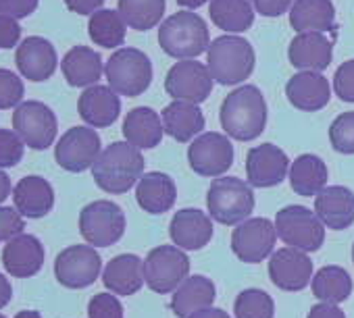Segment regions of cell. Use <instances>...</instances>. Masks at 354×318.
Returning <instances> with one entry per match:
<instances>
[{
	"instance_id": "6da1fadb",
	"label": "cell",
	"mask_w": 354,
	"mask_h": 318,
	"mask_svg": "<svg viewBox=\"0 0 354 318\" xmlns=\"http://www.w3.org/2000/svg\"><path fill=\"white\" fill-rule=\"evenodd\" d=\"M221 127L238 141L257 139L267 125V102L257 86H240L230 92L219 110Z\"/></svg>"
},
{
	"instance_id": "7a4b0ae2",
	"label": "cell",
	"mask_w": 354,
	"mask_h": 318,
	"mask_svg": "<svg viewBox=\"0 0 354 318\" xmlns=\"http://www.w3.org/2000/svg\"><path fill=\"white\" fill-rule=\"evenodd\" d=\"M144 175V156L127 141H113L106 146L92 167L96 186L106 194L129 192Z\"/></svg>"
},
{
	"instance_id": "3957f363",
	"label": "cell",
	"mask_w": 354,
	"mask_h": 318,
	"mask_svg": "<svg viewBox=\"0 0 354 318\" xmlns=\"http://www.w3.org/2000/svg\"><path fill=\"white\" fill-rule=\"evenodd\" d=\"M158 44L162 52L173 59L194 61L211 46L209 28L205 19L196 13H173L158 28Z\"/></svg>"
},
{
	"instance_id": "277c9868",
	"label": "cell",
	"mask_w": 354,
	"mask_h": 318,
	"mask_svg": "<svg viewBox=\"0 0 354 318\" xmlns=\"http://www.w3.org/2000/svg\"><path fill=\"white\" fill-rule=\"evenodd\" d=\"M207 67L213 81L221 86H236L246 81L254 71V48L246 38L240 36H219L211 42L207 50Z\"/></svg>"
},
{
	"instance_id": "5b68a950",
	"label": "cell",
	"mask_w": 354,
	"mask_h": 318,
	"mask_svg": "<svg viewBox=\"0 0 354 318\" xmlns=\"http://www.w3.org/2000/svg\"><path fill=\"white\" fill-rule=\"evenodd\" d=\"M254 204L257 202L252 188L238 177L213 179L207 194L211 219L227 227H238L240 223L248 221V217L254 210Z\"/></svg>"
},
{
	"instance_id": "8992f818",
	"label": "cell",
	"mask_w": 354,
	"mask_h": 318,
	"mask_svg": "<svg viewBox=\"0 0 354 318\" xmlns=\"http://www.w3.org/2000/svg\"><path fill=\"white\" fill-rule=\"evenodd\" d=\"M109 88L127 98L142 96L152 83V63L138 48H119L104 65Z\"/></svg>"
},
{
	"instance_id": "52a82bcc",
	"label": "cell",
	"mask_w": 354,
	"mask_h": 318,
	"mask_svg": "<svg viewBox=\"0 0 354 318\" xmlns=\"http://www.w3.org/2000/svg\"><path fill=\"white\" fill-rule=\"evenodd\" d=\"M190 275V258L177 246H158L144 260V281L154 293H171Z\"/></svg>"
},
{
	"instance_id": "ba28073f",
	"label": "cell",
	"mask_w": 354,
	"mask_h": 318,
	"mask_svg": "<svg viewBox=\"0 0 354 318\" xmlns=\"http://www.w3.org/2000/svg\"><path fill=\"white\" fill-rule=\"evenodd\" d=\"M275 231L286 246L302 252H317L325 241V225L313 210L298 204L286 206L277 212Z\"/></svg>"
},
{
	"instance_id": "9c48e42d",
	"label": "cell",
	"mask_w": 354,
	"mask_h": 318,
	"mask_svg": "<svg viewBox=\"0 0 354 318\" xmlns=\"http://www.w3.org/2000/svg\"><path fill=\"white\" fill-rule=\"evenodd\" d=\"M80 233L92 248H111L125 233V215L111 200H96L80 212Z\"/></svg>"
},
{
	"instance_id": "30bf717a",
	"label": "cell",
	"mask_w": 354,
	"mask_h": 318,
	"mask_svg": "<svg viewBox=\"0 0 354 318\" xmlns=\"http://www.w3.org/2000/svg\"><path fill=\"white\" fill-rule=\"evenodd\" d=\"M13 129L32 150H46L57 137V115L50 106L38 100L21 102L13 112Z\"/></svg>"
},
{
	"instance_id": "8fae6325",
	"label": "cell",
	"mask_w": 354,
	"mask_h": 318,
	"mask_svg": "<svg viewBox=\"0 0 354 318\" xmlns=\"http://www.w3.org/2000/svg\"><path fill=\"white\" fill-rule=\"evenodd\" d=\"M100 135L92 127H71L61 135L55 148V161L69 173H84L100 156Z\"/></svg>"
},
{
	"instance_id": "7c38bea8",
	"label": "cell",
	"mask_w": 354,
	"mask_h": 318,
	"mask_svg": "<svg viewBox=\"0 0 354 318\" xmlns=\"http://www.w3.org/2000/svg\"><path fill=\"white\" fill-rule=\"evenodd\" d=\"M188 163L201 177H221L234 165V146L227 135L203 133L188 148Z\"/></svg>"
},
{
	"instance_id": "4fadbf2b",
	"label": "cell",
	"mask_w": 354,
	"mask_h": 318,
	"mask_svg": "<svg viewBox=\"0 0 354 318\" xmlns=\"http://www.w3.org/2000/svg\"><path fill=\"white\" fill-rule=\"evenodd\" d=\"M102 270L100 254L92 246H69L55 260V277L67 289L90 287Z\"/></svg>"
},
{
	"instance_id": "5bb4252c",
	"label": "cell",
	"mask_w": 354,
	"mask_h": 318,
	"mask_svg": "<svg viewBox=\"0 0 354 318\" xmlns=\"http://www.w3.org/2000/svg\"><path fill=\"white\" fill-rule=\"evenodd\" d=\"M165 90L175 100L201 104L213 92V77L207 65L198 61H180L169 69Z\"/></svg>"
},
{
	"instance_id": "9a60e30c",
	"label": "cell",
	"mask_w": 354,
	"mask_h": 318,
	"mask_svg": "<svg viewBox=\"0 0 354 318\" xmlns=\"http://www.w3.org/2000/svg\"><path fill=\"white\" fill-rule=\"evenodd\" d=\"M277 241L275 225L269 219H248L240 223L232 233V250L238 260L246 264H259L273 252Z\"/></svg>"
},
{
	"instance_id": "2e32d148",
	"label": "cell",
	"mask_w": 354,
	"mask_h": 318,
	"mask_svg": "<svg viewBox=\"0 0 354 318\" xmlns=\"http://www.w3.org/2000/svg\"><path fill=\"white\" fill-rule=\"evenodd\" d=\"M290 161L281 148L275 143H261L246 154V179L250 188H275L288 175Z\"/></svg>"
},
{
	"instance_id": "e0dca14e",
	"label": "cell",
	"mask_w": 354,
	"mask_h": 318,
	"mask_svg": "<svg viewBox=\"0 0 354 318\" xmlns=\"http://www.w3.org/2000/svg\"><path fill=\"white\" fill-rule=\"evenodd\" d=\"M269 279L281 291H302L313 281V260L296 248H281L269 258Z\"/></svg>"
},
{
	"instance_id": "ac0fdd59",
	"label": "cell",
	"mask_w": 354,
	"mask_h": 318,
	"mask_svg": "<svg viewBox=\"0 0 354 318\" xmlns=\"http://www.w3.org/2000/svg\"><path fill=\"white\" fill-rule=\"evenodd\" d=\"M15 63L28 81H46L55 75L59 59L55 46L40 36H30L17 46Z\"/></svg>"
},
{
	"instance_id": "d6986e66",
	"label": "cell",
	"mask_w": 354,
	"mask_h": 318,
	"mask_svg": "<svg viewBox=\"0 0 354 318\" xmlns=\"http://www.w3.org/2000/svg\"><path fill=\"white\" fill-rule=\"evenodd\" d=\"M169 235L173 246L184 252L201 250L213 239V221L198 208H182L171 219Z\"/></svg>"
},
{
	"instance_id": "ffe728a7",
	"label": "cell",
	"mask_w": 354,
	"mask_h": 318,
	"mask_svg": "<svg viewBox=\"0 0 354 318\" xmlns=\"http://www.w3.org/2000/svg\"><path fill=\"white\" fill-rule=\"evenodd\" d=\"M44 246L36 235L21 233L15 239L7 241L3 250V266L11 277L28 279L40 272L44 266Z\"/></svg>"
},
{
	"instance_id": "44dd1931",
	"label": "cell",
	"mask_w": 354,
	"mask_h": 318,
	"mask_svg": "<svg viewBox=\"0 0 354 318\" xmlns=\"http://www.w3.org/2000/svg\"><path fill=\"white\" fill-rule=\"evenodd\" d=\"M286 96L292 106L304 112H315L327 106L331 98L329 81L315 71H298L286 83Z\"/></svg>"
},
{
	"instance_id": "7402d4cb",
	"label": "cell",
	"mask_w": 354,
	"mask_h": 318,
	"mask_svg": "<svg viewBox=\"0 0 354 318\" xmlns=\"http://www.w3.org/2000/svg\"><path fill=\"white\" fill-rule=\"evenodd\" d=\"M331 54H333L331 40L325 34H317V32L296 34V38L290 42V48H288L290 63L298 71L321 73L329 67Z\"/></svg>"
},
{
	"instance_id": "603a6c76",
	"label": "cell",
	"mask_w": 354,
	"mask_h": 318,
	"mask_svg": "<svg viewBox=\"0 0 354 318\" xmlns=\"http://www.w3.org/2000/svg\"><path fill=\"white\" fill-rule=\"evenodd\" d=\"M315 215L319 221L333 229L344 231L354 223V194L344 186L325 188L315 198Z\"/></svg>"
},
{
	"instance_id": "cb8c5ba5",
	"label": "cell",
	"mask_w": 354,
	"mask_h": 318,
	"mask_svg": "<svg viewBox=\"0 0 354 318\" xmlns=\"http://www.w3.org/2000/svg\"><path fill=\"white\" fill-rule=\"evenodd\" d=\"M80 117L90 127H111L121 112L119 94H115L109 86H92L86 88L77 102Z\"/></svg>"
},
{
	"instance_id": "d4e9b609",
	"label": "cell",
	"mask_w": 354,
	"mask_h": 318,
	"mask_svg": "<svg viewBox=\"0 0 354 318\" xmlns=\"http://www.w3.org/2000/svg\"><path fill=\"white\" fill-rule=\"evenodd\" d=\"M175 200H177L175 181L160 171L142 175V179L136 186V202L148 215L169 212L175 206Z\"/></svg>"
},
{
	"instance_id": "484cf974",
	"label": "cell",
	"mask_w": 354,
	"mask_h": 318,
	"mask_svg": "<svg viewBox=\"0 0 354 318\" xmlns=\"http://www.w3.org/2000/svg\"><path fill=\"white\" fill-rule=\"evenodd\" d=\"M13 202L21 217L42 219L55 206V190L53 186L38 175L24 177L13 190Z\"/></svg>"
},
{
	"instance_id": "4316f807",
	"label": "cell",
	"mask_w": 354,
	"mask_h": 318,
	"mask_svg": "<svg viewBox=\"0 0 354 318\" xmlns=\"http://www.w3.org/2000/svg\"><path fill=\"white\" fill-rule=\"evenodd\" d=\"M290 26L298 34H325L335 38V9L331 0H296L290 9Z\"/></svg>"
},
{
	"instance_id": "83f0119b",
	"label": "cell",
	"mask_w": 354,
	"mask_h": 318,
	"mask_svg": "<svg viewBox=\"0 0 354 318\" xmlns=\"http://www.w3.org/2000/svg\"><path fill=\"white\" fill-rule=\"evenodd\" d=\"M102 283L117 295H133L146 283L144 260H140L136 254H119L111 258L102 270Z\"/></svg>"
},
{
	"instance_id": "f1b7e54d",
	"label": "cell",
	"mask_w": 354,
	"mask_h": 318,
	"mask_svg": "<svg viewBox=\"0 0 354 318\" xmlns=\"http://www.w3.org/2000/svg\"><path fill=\"white\" fill-rule=\"evenodd\" d=\"M215 297H217L215 283L209 277L194 275V277H188L180 287L175 289V293L171 297V310L175 316L188 318L201 310L213 308Z\"/></svg>"
},
{
	"instance_id": "f546056e",
	"label": "cell",
	"mask_w": 354,
	"mask_h": 318,
	"mask_svg": "<svg viewBox=\"0 0 354 318\" xmlns=\"http://www.w3.org/2000/svg\"><path fill=\"white\" fill-rule=\"evenodd\" d=\"M160 119H162L165 133L180 143H186L194 135H198L207 123L198 104L184 102V100H173L169 106H165Z\"/></svg>"
},
{
	"instance_id": "4dcf8cb0",
	"label": "cell",
	"mask_w": 354,
	"mask_h": 318,
	"mask_svg": "<svg viewBox=\"0 0 354 318\" xmlns=\"http://www.w3.org/2000/svg\"><path fill=\"white\" fill-rule=\"evenodd\" d=\"M123 135H125V141L138 150L156 148L165 135L162 119L148 106L131 108L123 121Z\"/></svg>"
},
{
	"instance_id": "1f68e13d",
	"label": "cell",
	"mask_w": 354,
	"mask_h": 318,
	"mask_svg": "<svg viewBox=\"0 0 354 318\" xmlns=\"http://www.w3.org/2000/svg\"><path fill=\"white\" fill-rule=\"evenodd\" d=\"M61 71L71 88H92L102 77V59L88 46H75L65 54Z\"/></svg>"
},
{
	"instance_id": "d6a6232c",
	"label": "cell",
	"mask_w": 354,
	"mask_h": 318,
	"mask_svg": "<svg viewBox=\"0 0 354 318\" xmlns=\"http://www.w3.org/2000/svg\"><path fill=\"white\" fill-rule=\"evenodd\" d=\"M290 186L298 196H319L327 186V167L315 154H300L290 167Z\"/></svg>"
},
{
	"instance_id": "836d02e7",
	"label": "cell",
	"mask_w": 354,
	"mask_h": 318,
	"mask_svg": "<svg viewBox=\"0 0 354 318\" xmlns=\"http://www.w3.org/2000/svg\"><path fill=\"white\" fill-rule=\"evenodd\" d=\"M209 13L213 23L232 36L250 30L254 23V11L250 0H211Z\"/></svg>"
},
{
	"instance_id": "e575fe53",
	"label": "cell",
	"mask_w": 354,
	"mask_h": 318,
	"mask_svg": "<svg viewBox=\"0 0 354 318\" xmlns=\"http://www.w3.org/2000/svg\"><path fill=\"white\" fill-rule=\"evenodd\" d=\"M352 279L342 266H323L310 281L313 295L325 304H342L352 293Z\"/></svg>"
},
{
	"instance_id": "d590c367",
	"label": "cell",
	"mask_w": 354,
	"mask_h": 318,
	"mask_svg": "<svg viewBox=\"0 0 354 318\" xmlns=\"http://www.w3.org/2000/svg\"><path fill=\"white\" fill-rule=\"evenodd\" d=\"M88 34H90V40L96 46L119 48L125 42V21L119 15V11L100 9L94 15H90Z\"/></svg>"
},
{
	"instance_id": "8d00e7d4",
	"label": "cell",
	"mask_w": 354,
	"mask_h": 318,
	"mask_svg": "<svg viewBox=\"0 0 354 318\" xmlns=\"http://www.w3.org/2000/svg\"><path fill=\"white\" fill-rule=\"evenodd\" d=\"M117 9L125 26L136 32H148L160 23L165 15V0H119Z\"/></svg>"
},
{
	"instance_id": "74e56055",
	"label": "cell",
	"mask_w": 354,
	"mask_h": 318,
	"mask_svg": "<svg viewBox=\"0 0 354 318\" xmlns=\"http://www.w3.org/2000/svg\"><path fill=\"white\" fill-rule=\"evenodd\" d=\"M236 318H273L275 301L263 289H244L234 301Z\"/></svg>"
},
{
	"instance_id": "f35d334b",
	"label": "cell",
	"mask_w": 354,
	"mask_h": 318,
	"mask_svg": "<svg viewBox=\"0 0 354 318\" xmlns=\"http://www.w3.org/2000/svg\"><path fill=\"white\" fill-rule=\"evenodd\" d=\"M331 148L339 154H354V110L342 112L329 125Z\"/></svg>"
},
{
	"instance_id": "ab89813d",
	"label": "cell",
	"mask_w": 354,
	"mask_h": 318,
	"mask_svg": "<svg viewBox=\"0 0 354 318\" xmlns=\"http://www.w3.org/2000/svg\"><path fill=\"white\" fill-rule=\"evenodd\" d=\"M24 141L11 129H0V169L17 167L24 158Z\"/></svg>"
},
{
	"instance_id": "60d3db41",
	"label": "cell",
	"mask_w": 354,
	"mask_h": 318,
	"mask_svg": "<svg viewBox=\"0 0 354 318\" xmlns=\"http://www.w3.org/2000/svg\"><path fill=\"white\" fill-rule=\"evenodd\" d=\"M24 81L9 69H0V110L13 108L24 98Z\"/></svg>"
},
{
	"instance_id": "b9f144b4",
	"label": "cell",
	"mask_w": 354,
	"mask_h": 318,
	"mask_svg": "<svg viewBox=\"0 0 354 318\" xmlns=\"http://www.w3.org/2000/svg\"><path fill=\"white\" fill-rule=\"evenodd\" d=\"M90 318H123V306L117 295L96 293L88 304Z\"/></svg>"
},
{
	"instance_id": "7bdbcfd3",
	"label": "cell",
	"mask_w": 354,
	"mask_h": 318,
	"mask_svg": "<svg viewBox=\"0 0 354 318\" xmlns=\"http://www.w3.org/2000/svg\"><path fill=\"white\" fill-rule=\"evenodd\" d=\"M333 92L342 102H354V59L342 63L335 69Z\"/></svg>"
},
{
	"instance_id": "ee69618b",
	"label": "cell",
	"mask_w": 354,
	"mask_h": 318,
	"mask_svg": "<svg viewBox=\"0 0 354 318\" xmlns=\"http://www.w3.org/2000/svg\"><path fill=\"white\" fill-rule=\"evenodd\" d=\"M24 229H26V221L17 208L0 206V244L15 239L17 235L24 233Z\"/></svg>"
},
{
	"instance_id": "f6af8a7d",
	"label": "cell",
	"mask_w": 354,
	"mask_h": 318,
	"mask_svg": "<svg viewBox=\"0 0 354 318\" xmlns=\"http://www.w3.org/2000/svg\"><path fill=\"white\" fill-rule=\"evenodd\" d=\"M40 0H0V15L13 19H26L38 9Z\"/></svg>"
},
{
	"instance_id": "bcb514c9",
	"label": "cell",
	"mask_w": 354,
	"mask_h": 318,
	"mask_svg": "<svg viewBox=\"0 0 354 318\" xmlns=\"http://www.w3.org/2000/svg\"><path fill=\"white\" fill-rule=\"evenodd\" d=\"M19 38H21V26L17 23V19L0 15V50L17 46Z\"/></svg>"
},
{
	"instance_id": "7dc6e473",
	"label": "cell",
	"mask_w": 354,
	"mask_h": 318,
	"mask_svg": "<svg viewBox=\"0 0 354 318\" xmlns=\"http://www.w3.org/2000/svg\"><path fill=\"white\" fill-rule=\"evenodd\" d=\"M250 3L263 17H279L290 9L292 0H250Z\"/></svg>"
},
{
	"instance_id": "c3c4849f",
	"label": "cell",
	"mask_w": 354,
	"mask_h": 318,
	"mask_svg": "<svg viewBox=\"0 0 354 318\" xmlns=\"http://www.w3.org/2000/svg\"><path fill=\"white\" fill-rule=\"evenodd\" d=\"M65 7L71 13L77 15H94L96 11H100V7L104 5V0H63Z\"/></svg>"
},
{
	"instance_id": "681fc988",
	"label": "cell",
	"mask_w": 354,
	"mask_h": 318,
	"mask_svg": "<svg viewBox=\"0 0 354 318\" xmlns=\"http://www.w3.org/2000/svg\"><path fill=\"white\" fill-rule=\"evenodd\" d=\"M308 318H346V314L335 304H315L308 312Z\"/></svg>"
},
{
	"instance_id": "f907efd6",
	"label": "cell",
	"mask_w": 354,
	"mask_h": 318,
	"mask_svg": "<svg viewBox=\"0 0 354 318\" xmlns=\"http://www.w3.org/2000/svg\"><path fill=\"white\" fill-rule=\"evenodd\" d=\"M13 299V287L11 281L0 272V310H3L9 301Z\"/></svg>"
},
{
	"instance_id": "816d5d0a",
	"label": "cell",
	"mask_w": 354,
	"mask_h": 318,
	"mask_svg": "<svg viewBox=\"0 0 354 318\" xmlns=\"http://www.w3.org/2000/svg\"><path fill=\"white\" fill-rule=\"evenodd\" d=\"M188 318H232V316L221 308H207V310H201V312H196V314H192Z\"/></svg>"
},
{
	"instance_id": "f5cc1de1",
	"label": "cell",
	"mask_w": 354,
	"mask_h": 318,
	"mask_svg": "<svg viewBox=\"0 0 354 318\" xmlns=\"http://www.w3.org/2000/svg\"><path fill=\"white\" fill-rule=\"evenodd\" d=\"M11 196V179L5 171H0V204Z\"/></svg>"
},
{
	"instance_id": "db71d44e",
	"label": "cell",
	"mask_w": 354,
	"mask_h": 318,
	"mask_svg": "<svg viewBox=\"0 0 354 318\" xmlns=\"http://www.w3.org/2000/svg\"><path fill=\"white\" fill-rule=\"evenodd\" d=\"M209 0H177V5H180L182 9H188V11H194L203 5H207Z\"/></svg>"
},
{
	"instance_id": "11a10c76",
	"label": "cell",
	"mask_w": 354,
	"mask_h": 318,
	"mask_svg": "<svg viewBox=\"0 0 354 318\" xmlns=\"http://www.w3.org/2000/svg\"><path fill=\"white\" fill-rule=\"evenodd\" d=\"M15 318H42V314L36 310H24V312H17Z\"/></svg>"
},
{
	"instance_id": "9f6ffc18",
	"label": "cell",
	"mask_w": 354,
	"mask_h": 318,
	"mask_svg": "<svg viewBox=\"0 0 354 318\" xmlns=\"http://www.w3.org/2000/svg\"><path fill=\"white\" fill-rule=\"evenodd\" d=\"M352 262H354V246H352Z\"/></svg>"
},
{
	"instance_id": "6f0895ef",
	"label": "cell",
	"mask_w": 354,
	"mask_h": 318,
	"mask_svg": "<svg viewBox=\"0 0 354 318\" xmlns=\"http://www.w3.org/2000/svg\"><path fill=\"white\" fill-rule=\"evenodd\" d=\"M0 318H7V316H3V314H0Z\"/></svg>"
}]
</instances>
